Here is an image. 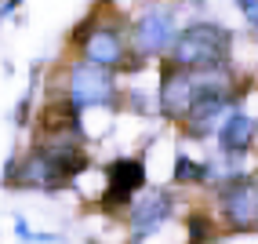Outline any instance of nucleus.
I'll return each instance as SVG.
<instances>
[{
    "instance_id": "obj_12",
    "label": "nucleus",
    "mask_w": 258,
    "mask_h": 244,
    "mask_svg": "<svg viewBox=\"0 0 258 244\" xmlns=\"http://www.w3.org/2000/svg\"><path fill=\"white\" fill-rule=\"evenodd\" d=\"M204 237H211V222L204 219V215H193V219H189V240L200 244Z\"/></svg>"
},
{
    "instance_id": "obj_13",
    "label": "nucleus",
    "mask_w": 258,
    "mask_h": 244,
    "mask_svg": "<svg viewBox=\"0 0 258 244\" xmlns=\"http://www.w3.org/2000/svg\"><path fill=\"white\" fill-rule=\"evenodd\" d=\"M19 4H22V0H8V4H4V8H0V19H4V15H11V11H15V8H19Z\"/></svg>"
},
{
    "instance_id": "obj_5",
    "label": "nucleus",
    "mask_w": 258,
    "mask_h": 244,
    "mask_svg": "<svg viewBox=\"0 0 258 244\" xmlns=\"http://www.w3.org/2000/svg\"><path fill=\"white\" fill-rule=\"evenodd\" d=\"M193 102H197V80L185 73L182 66L175 69H167L164 73V88H160V106L167 117H189V110H193Z\"/></svg>"
},
{
    "instance_id": "obj_9",
    "label": "nucleus",
    "mask_w": 258,
    "mask_h": 244,
    "mask_svg": "<svg viewBox=\"0 0 258 244\" xmlns=\"http://www.w3.org/2000/svg\"><path fill=\"white\" fill-rule=\"evenodd\" d=\"M218 138H222V150L226 153H244L251 146V138H254V120L247 113H229L222 131H218Z\"/></svg>"
},
{
    "instance_id": "obj_7",
    "label": "nucleus",
    "mask_w": 258,
    "mask_h": 244,
    "mask_svg": "<svg viewBox=\"0 0 258 244\" xmlns=\"http://www.w3.org/2000/svg\"><path fill=\"white\" fill-rule=\"evenodd\" d=\"M171 215V197L164 193V189H153L149 197H142L139 204L131 208V237L142 240L149 237L153 230H160V222Z\"/></svg>"
},
{
    "instance_id": "obj_4",
    "label": "nucleus",
    "mask_w": 258,
    "mask_h": 244,
    "mask_svg": "<svg viewBox=\"0 0 258 244\" xmlns=\"http://www.w3.org/2000/svg\"><path fill=\"white\" fill-rule=\"evenodd\" d=\"M135 44H139L142 55H157L175 44V15L164 8H149L142 15L139 29H135Z\"/></svg>"
},
{
    "instance_id": "obj_8",
    "label": "nucleus",
    "mask_w": 258,
    "mask_h": 244,
    "mask_svg": "<svg viewBox=\"0 0 258 244\" xmlns=\"http://www.w3.org/2000/svg\"><path fill=\"white\" fill-rule=\"evenodd\" d=\"M84 59L95 66H120L124 62V40L113 26H98L91 29V37H84Z\"/></svg>"
},
{
    "instance_id": "obj_3",
    "label": "nucleus",
    "mask_w": 258,
    "mask_h": 244,
    "mask_svg": "<svg viewBox=\"0 0 258 244\" xmlns=\"http://www.w3.org/2000/svg\"><path fill=\"white\" fill-rule=\"evenodd\" d=\"M106 182H109V189H106V197H102V204L106 208L127 204L135 189L146 186V168H142V161H135V157H120V161L109 164Z\"/></svg>"
},
{
    "instance_id": "obj_1",
    "label": "nucleus",
    "mask_w": 258,
    "mask_h": 244,
    "mask_svg": "<svg viewBox=\"0 0 258 244\" xmlns=\"http://www.w3.org/2000/svg\"><path fill=\"white\" fill-rule=\"evenodd\" d=\"M171 59L182 69H215L229 59V33L215 22H197L175 37Z\"/></svg>"
},
{
    "instance_id": "obj_14",
    "label": "nucleus",
    "mask_w": 258,
    "mask_h": 244,
    "mask_svg": "<svg viewBox=\"0 0 258 244\" xmlns=\"http://www.w3.org/2000/svg\"><path fill=\"white\" fill-rule=\"evenodd\" d=\"M236 4L244 8V11H254V8H258V0H236Z\"/></svg>"
},
{
    "instance_id": "obj_6",
    "label": "nucleus",
    "mask_w": 258,
    "mask_h": 244,
    "mask_svg": "<svg viewBox=\"0 0 258 244\" xmlns=\"http://www.w3.org/2000/svg\"><path fill=\"white\" fill-rule=\"evenodd\" d=\"M222 204H226V215L233 226L247 230V226L258 222V186L254 182H229V189L222 193Z\"/></svg>"
},
{
    "instance_id": "obj_2",
    "label": "nucleus",
    "mask_w": 258,
    "mask_h": 244,
    "mask_svg": "<svg viewBox=\"0 0 258 244\" xmlns=\"http://www.w3.org/2000/svg\"><path fill=\"white\" fill-rule=\"evenodd\" d=\"M70 99L77 106H106L113 102V77L106 66H95V62H77L70 69Z\"/></svg>"
},
{
    "instance_id": "obj_11",
    "label": "nucleus",
    "mask_w": 258,
    "mask_h": 244,
    "mask_svg": "<svg viewBox=\"0 0 258 244\" xmlns=\"http://www.w3.org/2000/svg\"><path fill=\"white\" fill-rule=\"evenodd\" d=\"M204 175H208V168H204V164H193L189 157H178V161H175V179H178V182H197V179H204Z\"/></svg>"
},
{
    "instance_id": "obj_10",
    "label": "nucleus",
    "mask_w": 258,
    "mask_h": 244,
    "mask_svg": "<svg viewBox=\"0 0 258 244\" xmlns=\"http://www.w3.org/2000/svg\"><path fill=\"white\" fill-rule=\"evenodd\" d=\"M40 128L51 135H62V131H77L80 128V117H77V102H51V106L40 113Z\"/></svg>"
}]
</instances>
